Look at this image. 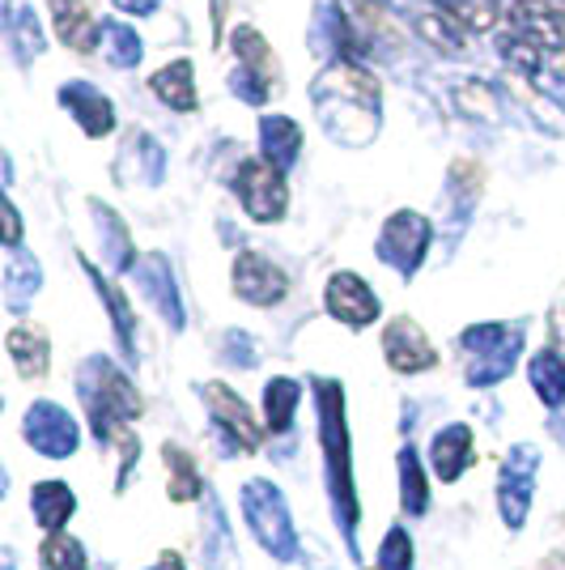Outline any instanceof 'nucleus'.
Instances as JSON below:
<instances>
[{"label": "nucleus", "mask_w": 565, "mask_h": 570, "mask_svg": "<svg viewBox=\"0 0 565 570\" xmlns=\"http://www.w3.org/2000/svg\"><path fill=\"white\" fill-rule=\"evenodd\" d=\"M4 35H9V43H13V51H18L22 60H30V56H39V51H43L39 22H34V13H30L26 4H18V0H9V4H4Z\"/></svg>", "instance_id": "c85d7f7f"}, {"label": "nucleus", "mask_w": 565, "mask_h": 570, "mask_svg": "<svg viewBox=\"0 0 565 570\" xmlns=\"http://www.w3.org/2000/svg\"><path fill=\"white\" fill-rule=\"evenodd\" d=\"M527 375H532L536 396H541L548 409H562L565 404V357L557 354V350H541V354L532 357Z\"/></svg>", "instance_id": "a878e982"}, {"label": "nucleus", "mask_w": 565, "mask_h": 570, "mask_svg": "<svg viewBox=\"0 0 565 570\" xmlns=\"http://www.w3.org/2000/svg\"><path fill=\"white\" fill-rule=\"evenodd\" d=\"M429 222L422 214H413V209H400V214L387 217V226H383V235H378V261L391 264L396 273L404 277H413L417 268H422L425 252H429Z\"/></svg>", "instance_id": "9d476101"}, {"label": "nucleus", "mask_w": 565, "mask_h": 570, "mask_svg": "<svg viewBox=\"0 0 565 570\" xmlns=\"http://www.w3.org/2000/svg\"><path fill=\"white\" fill-rule=\"evenodd\" d=\"M60 102H65L69 116L86 128V137H107V132L116 128V107H111V98L102 95L98 86H90V81H69V86L60 90Z\"/></svg>", "instance_id": "f3484780"}, {"label": "nucleus", "mask_w": 565, "mask_h": 570, "mask_svg": "<svg viewBox=\"0 0 565 570\" xmlns=\"http://www.w3.org/2000/svg\"><path fill=\"white\" fill-rule=\"evenodd\" d=\"M238 205L256 222H281L289 209V188H285V170L272 167L268 158H242L235 170Z\"/></svg>", "instance_id": "6e6552de"}, {"label": "nucleus", "mask_w": 565, "mask_h": 570, "mask_svg": "<svg viewBox=\"0 0 565 570\" xmlns=\"http://www.w3.org/2000/svg\"><path fill=\"white\" fill-rule=\"evenodd\" d=\"M429 464H434V476H443V481H459L464 469L472 464V426L464 422H450L434 434V443H429Z\"/></svg>", "instance_id": "6ab92c4d"}, {"label": "nucleus", "mask_w": 565, "mask_h": 570, "mask_svg": "<svg viewBox=\"0 0 565 570\" xmlns=\"http://www.w3.org/2000/svg\"><path fill=\"white\" fill-rule=\"evenodd\" d=\"M480 179H485V170L480 163H472V158H459L455 167H450V191L455 196H480Z\"/></svg>", "instance_id": "4c0bfd02"}, {"label": "nucleus", "mask_w": 565, "mask_h": 570, "mask_svg": "<svg viewBox=\"0 0 565 570\" xmlns=\"http://www.w3.org/2000/svg\"><path fill=\"white\" fill-rule=\"evenodd\" d=\"M30 511H34L39 528L56 537V532L72 520V511H77V494H72L65 481H39V485L30 490Z\"/></svg>", "instance_id": "412c9836"}, {"label": "nucleus", "mask_w": 565, "mask_h": 570, "mask_svg": "<svg viewBox=\"0 0 565 570\" xmlns=\"http://www.w3.org/2000/svg\"><path fill=\"white\" fill-rule=\"evenodd\" d=\"M230 277H235V294L251 307H277L289 294V277L259 252H238Z\"/></svg>", "instance_id": "ddd939ff"}, {"label": "nucleus", "mask_w": 565, "mask_h": 570, "mask_svg": "<svg viewBox=\"0 0 565 570\" xmlns=\"http://www.w3.org/2000/svg\"><path fill=\"white\" fill-rule=\"evenodd\" d=\"M303 404V387L294 380H268L264 383V422L272 434H285L294 426V413Z\"/></svg>", "instance_id": "393cba45"}, {"label": "nucleus", "mask_w": 565, "mask_h": 570, "mask_svg": "<svg viewBox=\"0 0 565 570\" xmlns=\"http://www.w3.org/2000/svg\"><path fill=\"white\" fill-rule=\"evenodd\" d=\"M230 43H235V56H238L235 90L247 98V102H264V98L281 86V65H277V56L264 43V35H259L256 26H238L235 35H230Z\"/></svg>", "instance_id": "1a4fd4ad"}, {"label": "nucleus", "mask_w": 565, "mask_h": 570, "mask_svg": "<svg viewBox=\"0 0 565 570\" xmlns=\"http://www.w3.org/2000/svg\"><path fill=\"white\" fill-rule=\"evenodd\" d=\"M319 439H324V460H328V490L336 502V520L345 528V541L354 546V528H357V494H354V469H349V426H345V392L340 383L319 380Z\"/></svg>", "instance_id": "7ed1b4c3"}, {"label": "nucleus", "mask_w": 565, "mask_h": 570, "mask_svg": "<svg viewBox=\"0 0 565 570\" xmlns=\"http://www.w3.org/2000/svg\"><path fill=\"white\" fill-rule=\"evenodd\" d=\"M102 51H107V60H111L116 69H132V65L141 60V39H137L132 26L107 22L102 26Z\"/></svg>", "instance_id": "473e14b6"}, {"label": "nucleus", "mask_w": 565, "mask_h": 570, "mask_svg": "<svg viewBox=\"0 0 565 570\" xmlns=\"http://www.w3.org/2000/svg\"><path fill=\"white\" fill-rule=\"evenodd\" d=\"M221 26H226V0H212V39H221Z\"/></svg>", "instance_id": "37998d69"}, {"label": "nucleus", "mask_w": 565, "mask_h": 570, "mask_svg": "<svg viewBox=\"0 0 565 570\" xmlns=\"http://www.w3.org/2000/svg\"><path fill=\"white\" fill-rule=\"evenodd\" d=\"M4 570H18L13 567V549H4Z\"/></svg>", "instance_id": "a18cd8bd"}, {"label": "nucleus", "mask_w": 565, "mask_h": 570, "mask_svg": "<svg viewBox=\"0 0 565 570\" xmlns=\"http://www.w3.org/2000/svg\"><path fill=\"white\" fill-rule=\"evenodd\" d=\"M51 9V26L60 35V43L81 56H90L98 48V35H102V22L90 9V0H48Z\"/></svg>", "instance_id": "dca6fc26"}, {"label": "nucleus", "mask_w": 565, "mask_h": 570, "mask_svg": "<svg viewBox=\"0 0 565 570\" xmlns=\"http://www.w3.org/2000/svg\"><path fill=\"white\" fill-rule=\"evenodd\" d=\"M226 350H230V357H242V366H256V354H251V341L247 336H226Z\"/></svg>", "instance_id": "a19ab883"}, {"label": "nucleus", "mask_w": 565, "mask_h": 570, "mask_svg": "<svg viewBox=\"0 0 565 570\" xmlns=\"http://www.w3.org/2000/svg\"><path fill=\"white\" fill-rule=\"evenodd\" d=\"M378 570H413V541L404 528H387L378 546Z\"/></svg>", "instance_id": "e433bc0d"}, {"label": "nucleus", "mask_w": 565, "mask_h": 570, "mask_svg": "<svg viewBox=\"0 0 565 570\" xmlns=\"http://www.w3.org/2000/svg\"><path fill=\"white\" fill-rule=\"evenodd\" d=\"M39 562H43V570H90L81 541H77V537H65V532H56V537L43 541Z\"/></svg>", "instance_id": "72a5a7b5"}, {"label": "nucleus", "mask_w": 565, "mask_h": 570, "mask_svg": "<svg viewBox=\"0 0 565 570\" xmlns=\"http://www.w3.org/2000/svg\"><path fill=\"white\" fill-rule=\"evenodd\" d=\"M536 473H541V452L532 443H518L502 460V473H497V515H502V523L511 532H518L527 523V511H532V499H536Z\"/></svg>", "instance_id": "0eeeda50"}, {"label": "nucleus", "mask_w": 565, "mask_h": 570, "mask_svg": "<svg viewBox=\"0 0 565 570\" xmlns=\"http://www.w3.org/2000/svg\"><path fill=\"white\" fill-rule=\"evenodd\" d=\"M4 345H9V357H13V366H18L22 380H43L48 375L51 345H48V333L39 324H18Z\"/></svg>", "instance_id": "aec40b11"}, {"label": "nucleus", "mask_w": 565, "mask_h": 570, "mask_svg": "<svg viewBox=\"0 0 565 570\" xmlns=\"http://www.w3.org/2000/svg\"><path fill=\"white\" fill-rule=\"evenodd\" d=\"M400 502L408 515H425L429 511V485H425L422 460H417L413 448L400 452Z\"/></svg>", "instance_id": "2f4dec72"}, {"label": "nucleus", "mask_w": 565, "mask_h": 570, "mask_svg": "<svg viewBox=\"0 0 565 570\" xmlns=\"http://www.w3.org/2000/svg\"><path fill=\"white\" fill-rule=\"evenodd\" d=\"M434 4H438L459 30H489V26H494V9H489L485 0H434Z\"/></svg>", "instance_id": "c9c22d12"}, {"label": "nucleus", "mask_w": 565, "mask_h": 570, "mask_svg": "<svg viewBox=\"0 0 565 570\" xmlns=\"http://www.w3.org/2000/svg\"><path fill=\"white\" fill-rule=\"evenodd\" d=\"M22 434L26 443L39 455H48V460H69L77 452V443H81V430L72 422V413L51 401H34L26 409Z\"/></svg>", "instance_id": "9b49d317"}, {"label": "nucleus", "mask_w": 565, "mask_h": 570, "mask_svg": "<svg viewBox=\"0 0 565 570\" xmlns=\"http://www.w3.org/2000/svg\"><path fill=\"white\" fill-rule=\"evenodd\" d=\"M336 39L349 56H391L404 43L400 26L383 9V0H340Z\"/></svg>", "instance_id": "423d86ee"}, {"label": "nucleus", "mask_w": 565, "mask_h": 570, "mask_svg": "<svg viewBox=\"0 0 565 570\" xmlns=\"http://www.w3.org/2000/svg\"><path fill=\"white\" fill-rule=\"evenodd\" d=\"M464 345V375H468L472 387H494L502 383L518 362V350H523V328L518 324H472L459 336Z\"/></svg>", "instance_id": "39448f33"}, {"label": "nucleus", "mask_w": 565, "mask_h": 570, "mask_svg": "<svg viewBox=\"0 0 565 570\" xmlns=\"http://www.w3.org/2000/svg\"><path fill=\"white\" fill-rule=\"evenodd\" d=\"M242 520L256 532V541L277 562H294L298 558V532H294V515H289V502L272 481H247L242 485Z\"/></svg>", "instance_id": "20e7f679"}, {"label": "nucleus", "mask_w": 565, "mask_h": 570, "mask_svg": "<svg viewBox=\"0 0 565 570\" xmlns=\"http://www.w3.org/2000/svg\"><path fill=\"white\" fill-rule=\"evenodd\" d=\"M548 333H553V350L565 357V303L553 307V315H548Z\"/></svg>", "instance_id": "ea45409f"}, {"label": "nucleus", "mask_w": 565, "mask_h": 570, "mask_svg": "<svg viewBox=\"0 0 565 570\" xmlns=\"http://www.w3.org/2000/svg\"><path fill=\"white\" fill-rule=\"evenodd\" d=\"M86 273H90V282L98 285V294H102V303L111 307V320H116V336H119V345H123V354H137V320H132V307H128V298L119 294V285L116 282H107L102 273H98L95 264L86 261Z\"/></svg>", "instance_id": "cd10ccee"}, {"label": "nucleus", "mask_w": 565, "mask_h": 570, "mask_svg": "<svg viewBox=\"0 0 565 570\" xmlns=\"http://www.w3.org/2000/svg\"><path fill=\"white\" fill-rule=\"evenodd\" d=\"M455 107H459L464 116H480V119L502 116V102H497V90L489 81H459V86H455Z\"/></svg>", "instance_id": "f704fd0d"}, {"label": "nucleus", "mask_w": 565, "mask_h": 570, "mask_svg": "<svg viewBox=\"0 0 565 570\" xmlns=\"http://www.w3.org/2000/svg\"><path fill=\"white\" fill-rule=\"evenodd\" d=\"M149 86H153V95L162 98L170 111L191 116V111L200 107V98H196V81H191V60H175V65L158 69Z\"/></svg>", "instance_id": "4be33fe9"}, {"label": "nucleus", "mask_w": 565, "mask_h": 570, "mask_svg": "<svg viewBox=\"0 0 565 570\" xmlns=\"http://www.w3.org/2000/svg\"><path fill=\"white\" fill-rule=\"evenodd\" d=\"M324 303L331 320H340L345 328H370L378 320V294L357 273H331Z\"/></svg>", "instance_id": "2eb2a0df"}, {"label": "nucleus", "mask_w": 565, "mask_h": 570, "mask_svg": "<svg viewBox=\"0 0 565 570\" xmlns=\"http://www.w3.org/2000/svg\"><path fill=\"white\" fill-rule=\"evenodd\" d=\"M536 77H553V81L565 86V43L541 51V72H536Z\"/></svg>", "instance_id": "58836bf2"}, {"label": "nucleus", "mask_w": 565, "mask_h": 570, "mask_svg": "<svg viewBox=\"0 0 565 570\" xmlns=\"http://www.w3.org/2000/svg\"><path fill=\"white\" fill-rule=\"evenodd\" d=\"M205 404L212 413V430L226 439V452H256L264 434H259L251 409L238 401L226 383H205Z\"/></svg>", "instance_id": "f8f14e48"}, {"label": "nucleus", "mask_w": 565, "mask_h": 570, "mask_svg": "<svg viewBox=\"0 0 565 570\" xmlns=\"http://www.w3.org/2000/svg\"><path fill=\"white\" fill-rule=\"evenodd\" d=\"M162 460H166V473H170V499L175 502L200 499V473H196V460H191L184 448H175V443H166L162 448Z\"/></svg>", "instance_id": "c756f323"}, {"label": "nucleus", "mask_w": 565, "mask_h": 570, "mask_svg": "<svg viewBox=\"0 0 565 570\" xmlns=\"http://www.w3.org/2000/svg\"><path fill=\"white\" fill-rule=\"evenodd\" d=\"M383 357H387V366L400 371V375H422V371H429V366L438 362L429 336L422 333V324L408 320V315H396V320L383 328Z\"/></svg>", "instance_id": "4468645a"}, {"label": "nucleus", "mask_w": 565, "mask_h": 570, "mask_svg": "<svg viewBox=\"0 0 565 570\" xmlns=\"http://www.w3.org/2000/svg\"><path fill=\"white\" fill-rule=\"evenodd\" d=\"M310 98L331 141L366 145L378 132V77H370L357 60L331 65L315 81Z\"/></svg>", "instance_id": "f257e3e1"}, {"label": "nucleus", "mask_w": 565, "mask_h": 570, "mask_svg": "<svg viewBox=\"0 0 565 570\" xmlns=\"http://www.w3.org/2000/svg\"><path fill=\"white\" fill-rule=\"evenodd\" d=\"M4 303H9V311H22L26 303H30V294H39V264L30 261V256H22V252H13L9 256V268H4Z\"/></svg>", "instance_id": "7c9ffc66"}, {"label": "nucleus", "mask_w": 565, "mask_h": 570, "mask_svg": "<svg viewBox=\"0 0 565 570\" xmlns=\"http://www.w3.org/2000/svg\"><path fill=\"white\" fill-rule=\"evenodd\" d=\"M413 26H417V35L429 39L438 51H450V56L464 51V30L450 22L438 4H417V9H413Z\"/></svg>", "instance_id": "bb28decb"}, {"label": "nucleus", "mask_w": 565, "mask_h": 570, "mask_svg": "<svg viewBox=\"0 0 565 570\" xmlns=\"http://www.w3.org/2000/svg\"><path fill=\"white\" fill-rule=\"evenodd\" d=\"M111 4H116V9H123V13H137V18H141V13H149V9H158V0H111Z\"/></svg>", "instance_id": "79ce46f5"}, {"label": "nucleus", "mask_w": 565, "mask_h": 570, "mask_svg": "<svg viewBox=\"0 0 565 570\" xmlns=\"http://www.w3.org/2000/svg\"><path fill=\"white\" fill-rule=\"evenodd\" d=\"M77 392H81V404L90 413L98 443H123L128 448L132 443L128 426L141 417V396L116 362L111 357H90L77 371Z\"/></svg>", "instance_id": "f03ea898"}, {"label": "nucleus", "mask_w": 565, "mask_h": 570, "mask_svg": "<svg viewBox=\"0 0 565 570\" xmlns=\"http://www.w3.org/2000/svg\"><path fill=\"white\" fill-rule=\"evenodd\" d=\"M90 209L98 214V235H102V256H107V264H111L116 273L137 268V252H132V238L123 230V222H119L107 205H98V200H90Z\"/></svg>", "instance_id": "b1692460"}, {"label": "nucleus", "mask_w": 565, "mask_h": 570, "mask_svg": "<svg viewBox=\"0 0 565 570\" xmlns=\"http://www.w3.org/2000/svg\"><path fill=\"white\" fill-rule=\"evenodd\" d=\"M137 282H141L145 298L158 307V315L179 333V328H184V298H179V289H175L170 264H166L162 256H145V261L137 264Z\"/></svg>", "instance_id": "a211bd4d"}, {"label": "nucleus", "mask_w": 565, "mask_h": 570, "mask_svg": "<svg viewBox=\"0 0 565 570\" xmlns=\"http://www.w3.org/2000/svg\"><path fill=\"white\" fill-rule=\"evenodd\" d=\"M259 137H264V158L272 167H294L298 163V149H303V128L285 116H264L259 124Z\"/></svg>", "instance_id": "5701e85b"}, {"label": "nucleus", "mask_w": 565, "mask_h": 570, "mask_svg": "<svg viewBox=\"0 0 565 570\" xmlns=\"http://www.w3.org/2000/svg\"><path fill=\"white\" fill-rule=\"evenodd\" d=\"M153 570H184V562H179V558H175V553H166L162 562H158V567Z\"/></svg>", "instance_id": "c03bdc74"}]
</instances>
